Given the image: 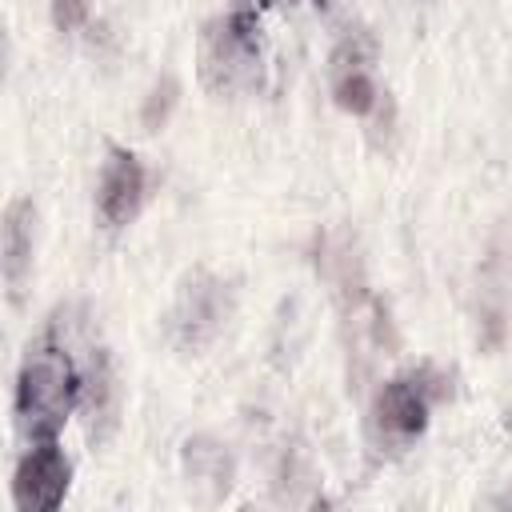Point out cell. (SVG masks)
Returning <instances> with one entry per match:
<instances>
[{
    "mask_svg": "<svg viewBox=\"0 0 512 512\" xmlns=\"http://www.w3.org/2000/svg\"><path fill=\"white\" fill-rule=\"evenodd\" d=\"M184 476H188V492L216 504L228 496L232 488V476H236V464H232V452L228 444L212 440V436H192L184 444Z\"/></svg>",
    "mask_w": 512,
    "mask_h": 512,
    "instance_id": "cell-10",
    "label": "cell"
},
{
    "mask_svg": "<svg viewBox=\"0 0 512 512\" xmlns=\"http://www.w3.org/2000/svg\"><path fill=\"white\" fill-rule=\"evenodd\" d=\"M92 20V0H52V24L56 32L72 36Z\"/></svg>",
    "mask_w": 512,
    "mask_h": 512,
    "instance_id": "cell-11",
    "label": "cell"
},
{
    "mask_svg": "<svg viewBox=\"0 0 512 512\" xmlns=\"http://www.w3.org/2000/svg\"><path fill=\"white\" fill-rule=\"evenodd\" d=\"M228 312H232L228 284L212 272H192L176 288V296L164 312V336L172 348L196 356L220 336V328L228 324Z\"/></svg>",
    "mask_w": 512,
    "mask_h": 512,
    "instance_id": "cell-6",
    "label": "cell"
},
{
    "mask_svg": "<svg viewBox=\"0 0 512 512\" xmlns=\"http://www.w3.org/2000/svg\"><path fill=\"white\" fill-rule=\"evenodd\" d=\"M72 488V460L60 440L24 444L12 468V504L16 512H56Z\"/></svg>",
    "mask_w": 512,
    "mask_h": 512,
    "instance_id": "cell-8",
    "label": "cell"
},
{
    "mask_svg": "<svg viewBox=\"0 0 512 512\" xmlns=\"http://www.w3.org/2000/svg\"><path fill=\"white\" fill-rule=\"evenodd\" d=\"M376 64H380L376 36L364 24H348L328 52V92L340 112L360 116V120L376 112V104L384 100Z\"/></svg>",
    "mask_w": 512,
    "mask_h": 512,
    "instance_id": "cell-5",
    "label": "cell"
},
{
    "mask_svg": "<svg viewBox=\"0 0 512 512\" xmlns=\"http://www.w3.org/2000/svg\"><path fill=\"white\" fill-rule=\"evenodd\" d=\"M64 316H72V308H64ZM68 332H72V348H76V364H80L76 416L84 420V436L92 444H108L120 428V408H124V388H120V376H116V360L100 340L80 332V320H68Z\"/></svg>",
    "mask_w": 512,
    "mask_h": 512,
    "instance_id": "cell-4",
    "label": "cell"
},
{
    "mask_svg": "<svg viewBox=\"0 0 512 512\" xmlns=\"http://www.w3.org/2000/svg\"><path fill=\"white\" fill-rule=\"evenodd\" d=\"M448 376L436 364H412L396 376H388L364 412V436L376 456H400L408 452L432 420V408L448 400Z\"/></svg>",
    "mask_w": 512,
    "mask_h": 512,
    "instance_id": "cell-3",
    "label": "cell"
},
{
    "mask_svg": "<svg viewBox=\"0 0 512 512\" xmlns=\"http://www.w3.org/2000/svg\"><path fill=\"white\" fill-rule=\"evenodd\" d=\"M144 204H148V164L124 144H108L104 160H100V176H96L100 224L108 232H120V228L136 224Z\"/></svg>",
    "mask_w": 512,
    "mask_h": 512,
    "instance_id": "cell-7",
    "label": "cell"
},
{
    "mask_svg": "<svg viewBox=\"0 0 512 512\" xmlns=\"http://www.w3.org/2000/svg\"><path fill=\"white\" fill-rule=\"evenodd\" d=\"M76 404H80V364H76L68 316L60 308L40 328V336L28 340L24 360L16 368V388H12L16 436L24 444L60 440L64 424L76 416Z\"/></svg>",
    "mask_w": 512,
    "mask_h": 512,
    "instance_id": "cell-1",
    "label": "cell"
},
{
    "mask_svg": "<svg viewBox=\"0 0 512 512\" xmlns=\"http://www.w3.org/2000/svg\"><path fill=\"white\" fill-rule=\"evenodd\" d=\"M264 16L268 0H228L204 20L196 40V72L204 92L240 96L264 76Z\"/></svg>",
    "mask_w": 512,
    "mask_h": 512,
    "instance_id": "cell-2",
    "label": "cell"
},
{
    "mask_svg": "<svg viewBox=\"0 0 512 512\" xmlns=\"http://www.w3.org/2000/svg\"><path fill=\"white\" fill-rule=\"evenodd\" d=\"M32 252H36V208H32V200L16 196V200H8L4 224H0V276H4L12 304H20V296L28 288Z\"/></svg>",
    "mask_w": 512,
    "mask_h": 512,
    "instance_id": "cell-9",
    "label": "cell"
}]
</instances>
